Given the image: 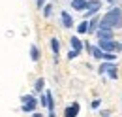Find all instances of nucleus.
Here are the masks:
<instances>
[{"label":"nucleus","mask_w":122,"mask_h":117,"mask_svg":"<svg viewBox=\"0 0 122 117\" xmlns=\"http://www.w3.org/2000/svg\"><path fill=\"white\" fill-rule=\"evenodd\" d=\"M118 70H117V66H115V68H111V70H109V77H111V79H117V77H118Z\"/></svg>","instance_id":"2eb2a0df"},{"label":"nucleus","mask_w":122,"mask_h":117,"mask_svg":"<svg viewBox=\"0 0 122 117\" xmlns=\"http://www.w3.org/2000/svg\"><path fill=\"white\" fill-rule=\"evenodd\" d=\"M109 2H111V4H115V0H109Z\"/></svg>","instance_id":"412c9836"},{"label":"nucleus","mask_w":122,"mask_h":117,"mask_svg":"<svg viewBox=\"0 0 122 117\" xmlns=\"http://www.w3.org/2000/svg\"><path fill=\"white\" fill-rule=\"evenodd\" d=\"M117 64H113V62H103L102 66H100V74H103V72H109L111 68H115Z\"/></svg>","instance_id":"9b49d317"},{"label":"nucleus","mask_w":122,"mask_h":117,"mask_svg":"<svg viewBox=\"0 0 122 117\" xmlns=\"http://www.w3.org/2000/svg\"><path fill=\"white\" fill-rule=\"evenodd\" d=\"M34 117H43V115L41 113H34Z\"/></svg>","instance_id":"aec40b11"},{"label":"nucleus","mask_w":122,"mask_h":117,"mask_svg":"<svg viewBox=\"0 0 122 117\" xmlns=\"http://www.w3.org/2000/svg\"><path fill=\"white\" fill-rule=\"evenodd\" d=\"M100 102H102V100H98V98H96V100L92 102V110H98V108H100Z\"/></svg>","instance_id":"a211bd4d"},{"label":"nucleus","mask_w":122,"mask_h":117,"mask_svg":"<svg viewBox=\"0 0 122 117\" xmlns=\"http://www.w3.org/2000/svg\"><path fill=\"white\" fill-rule=\"evenodd\" d=\"M51 49H53V53H55V55H58V51H60V44H58V40H56V38H53V40H51Z\"/></svg>","instance_id":"9d476101"},{"label":"nucleus","mask_w":122,"mask_h":117,"mask_svg":"<svg viewBox=\"0 0 122 117\" xmlns=\"http://www.w3.org/2000/svg\"><path fill=\"white\" fill-rule=\"evenodd\" d=\"M77 55H79V53H77V51H73V49H71V51H70V53H68V58H70V60H71V58H75Z\"/></svg>","instance_id":"f3484780"},{"label":"nucleus","mask_w":122,"mask_h":117,"mask_svg":"<svg viewBox=\"0 0 122 117\" xmlns=\"http://www.w3.org/2000/svg\"><path fill=\"white\" fill-rule=\"evenodd\" d=\"M77 32H79V34H85V32H88V21H83V23L77 27Z\"/></svg>","instance_id":"f8f14e48"},{"label":"nucleus","mask_w":122,"mask_h":117,"mask_svg":"<svg viewBox=\"0 0 122 117\" xmlns=\"http://www.w3.org/2000/svg\"><path fill=\"white\" fill-rule=\"evenodd\" d=\"M120 27H122V10H118V8H113L111 12H107L98 25V29H109V30L120 29Z\"/></svg>","instance_id":"f257e3e1"},{"label":"nucleus","mask_w":122,"mask_h":117,"mask_svg":"<svg viewBox=\"0 0 122 117\" xmlns=\"http://www.w3.org/2000/svg\"><path fill=\"white\" fill-rule=\"evenodd\" d=\"M30 57H32V60H38V58H40V51H38L36 45H32V47H30Z\"/></svg>","instance_id":"4468645a"},{"label":"nucleus","mask_w":122,"mask_h":117,"mask_svg":"<svg viewBox=\"0 0 122 117\" xmlns=\"http://www.w3.org/2000/svg\"><path fill=\"white\" fill-rule=\"evenodd\" d=\"M79 110H81L79 102H73L71 106H68V108H66V111H64V117H77Z\"/></svg>","instance_id":"39448f33"},{"label":"nucleus","mask_w":122,"mask_h":117,"mask_svg":"<svg viewBox=\"0 0 122 117\" xmlns=\"http://www.w3.org/2000/svg\"><path fill=\"white\" fill-rule=\"evenodd\" d=\"M96 36L100 40H113V30L109 29H98L96 30Z\"/></svg>","instance_id":"423d86ee"},{"label":"nucleus","mask_w":122,"mask_h":117,"mask_svg":"<svg viewBox=\"0 0 122 117\" xmlns=\"http://www.w3.org/2000/svg\"><path fill=\"white\" fill-rule=\"evenodd\" d=\"M86 2H88V0H71V8L81 12V10H85V8H86Z\"/></svg>","instance_id":"6e6552de"},{"label":"nucleus","mask_w":122,"mask_h":117,"mask_svg":"<svg viewBox=\"0 0 122 117\" xmlns=\"http://www.w3.org/2000/svg\"><path fill=\"white\" fill-rule=\"evenodd\" d=\"M62 25L66 29H71L73 27V19H71V15L68 13V12H62Z\"/></svg>","instance_id":"0eeeda50"},{"label":"nucleus","mask_w":122,"mask_h":117,"mask_svg":"<svg viewBox=\"0 0 122 117\" xmlns=\"http://www.w3.org/2000/svg\"><path fill=\"white\" fill-rule=\"evenodd\" d=\"M21 102H23V111H34L36 110V106H38V100L32 96V94H25L23 98H21Z\"/></svg>","instance_id":"f03ea898"},{"label":"nucleus","mask_w":122,"mask_h":117,"mask_svg":"<svg viewBox=\"0 0 122 117\" xmlns=\"http://www.w3.org/2000/svg\"><path fill=\"white\" fill-rule=\"evenodd\" d=\"M41 6H45V0H38V8H41Z\"/></svg>","instance_id":"6ab92c4d"},{"label":"nucleus","mask_w":122,"mask_h":117,"mask_svg":"<svg viewBox=\"0 0 122 117\" xmlns=\"http://www.w3.org/2000/svg\"><path fill=\"white\" fill-rule=\"evenodd\" d=\"M100 8H102V4H100L98 0H88L85 10H86V15H94L96 12H98V10H100Z\"/></svg>","instance_id":"20e7f679"},{"label":"nucleus","mask_w":122,"mask_h":117,"mask_svg":"<svg viewBox=\"0 0 122 117\" xmlns=\"http://www.w3.org/2000/svg\"><path fill=\"white\" fill-rule=\"evenodd\" d=\"M70 44H71V47H73V51L81 53V49H83V44H81V40H79V38H75V36H73V38L70 40Z\"/></svg>","instance_id":"1a4fd4ad"},{"label":"nucleus","mask_w":122,"mask_h":117,"mask_svg":"<svg viewBox=\"0 0 122 117\" xmlns=\"http://www.w3.org/2000/svg\"><path fill=\"white\" fill-rule=\"evenodd\" d=\"M98 47H100L102 51H105V53H113V51L120 49V44H117L115 40H100Z\"/></svg>","instance_id":"7ed1b4c3"},{"label":"nucleus","mask_w":122,"mask_h":117,"mask_svg":"<svg viewBox=\"0 0 122 117\" xmlns=\"http://www.w3.org/2000/svg\"><path fill=\"white\" fill-rule=\"evenodd\" d=\"M51 13H53V6H45V8H43V15H45V17H49Z\"/></svg>","instance_id":"dca6fc26"},{"label":"nucleus","mask_w":122,"mask_h":117,"mask_svg":"<svg viewBox=\"0 0 122 117\" xmlns=\"http://www.w3.org/2000/svg\"><path fill=\"white\" fill-rule=\"evenodd\" d=\"M43 87H45V79H43V77H40V79L36 81V85H34V89H36V91L40 93V91H43Z\"/></svg>","instance_id":"ddd939ff"}]
</instances>
